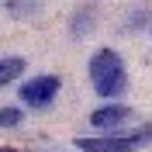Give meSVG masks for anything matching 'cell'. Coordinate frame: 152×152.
I'll list each match as a JSON object with an SVG mask.
<instances>
[{
    "instance_id": "obj_1",
    "label": "cell",
    "mask_w": 152,
    "mask_h": 152,
    "mask_svg": "<svg viewBox=\"0 0 152 152\" xmlns=\"http://www.w3.org/2000/svg\"><path fill=\"white\" fill-rule=\"evenodd\" d=\"M90 80H94V90L100 97H121L128 90V73H124V62L114 48H100L90 59Z\"/></svg>"
},
{
    "instance_id": "obj_2",
    "label": "cell",
    "mask_w": 152,
    "mask_h": 152,
    "mask_svg": "<svg viewBox=\"0 0 152 152\" xmlns=\"http://www.w3.org/2000/svg\"><path fill=\"white\" fill-rule=\"evenodd\" d=\"M152 142V124H142L138 132H114L104 138H76L83 152H135Z\"/></svg>"
},
{
    "instance_id": "obj_3",
    "label": "cell",
    "mask_w": 152,
    "mask_h": 152,
    "mask_svg": "<svg viewBox=\"0 0 152 152\" xmlns=\"http://www.w3.org/2000/svg\"><path fill=\"white\" fill-rule=\"evenodd\" d=\"M59 94V76H35L28 83H21V100L28 107H45Z\"/></svg>"
},
{
    "instance_id": "obj_4",
    "label": "cell",
    "mask_w": 152,
    "mask_h": 152,
    "mask_svg": "<svg viewBox=\"0 0 152 152\" xmlns=\"http://www.w3.org/2000/svg\"><path fill=\"white\" fill-rule=\"evenodd\" d=\"M132 118V107H124V104H107V107H100V111H94L90 114V124L94 128H118V124H124Z\"/></svg>"
},
{
    "instance_id": "obj_5",
    "label": "cell",
    "mask_w": 152,
    "mask_h": 152,
    "mask_svg": "<svg viewBox=\"0 0 152 152\" xmlns=\"http://www.w3.org/2000/svg\"><path fill=\"white\" fill-rule=\"evenodd\" d=\"M21 73H24V59H21V56H4V59H0V86L14 83Z\"/></svg>"
},
{
    "instance_id": "obj_6",
    "label": "cell",
    "mask_w": 152,
    "mask_h": 152,
    "mask_svg": "<svg viewBox=\"0 0 152 152\" xmlns=\"http://www.w3.org/2000/svg\"><path fill=\"white\" fill-rule=\"evenodd\" d=\"M0 124H4V128H18L21 124V111L18 107H4V111H0Z\"/></svg>"
},
{
    "instance_id": "obj_7",
    "label": "cell",
    "mask_w": 152,
    "mask_h": 152,
    "mask_svg": "<svg viewBox=\"0 0 152 152\" xmlns=\"http://www.w3.org/2000/svg\"><path fill=\"white\" fill-rule=\"evenodd\" d=\"M0 152H14V149H0Z\"/></svg>"
}]
</instances>
